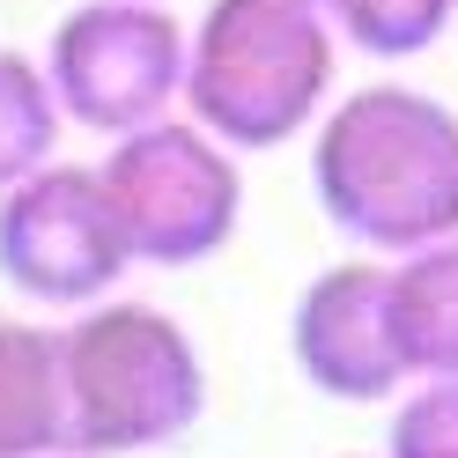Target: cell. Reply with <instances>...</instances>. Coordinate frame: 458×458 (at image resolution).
Masks as SVG:
<instances>
[{
	"label": "cell",
	"instance_id": "cell-5",
	"mask_svg": "<svg viewBox=\"0 0 458 458\" xmlns=\"http://www.w3.org/2000/svg\"><path fill=\"white\" fill-rule=\"evenodd\" d=\"M185 52L192 22H178L163 0H74L45 38V74L67 126L119 140L185 111Z\"/></svg>",
	"mask_w": 458,
	"mask_h": 458
},
{
	"label": "cell",
	"instance_id": "cell-13",
	"mask_svg": "<svg viewBox=\"0 0 458 458\" xmlns=\"http://www.w3.org/2000/svg\"><path fill=\"white\" fill-rule=\"evenodd\" d=\"M45 458H89V451H45Z\"/></svg>",
	"mask_w": 458,
	"mask_h": 458
},
{
	"label": "cell",
	"instance_id": "cell-7",
	"mask_svg": "<svg viewBox=\"0 0 458 458\" xmlns=\"http://www.w3.org/2000/svg\"><path fill=\"white\" fill-rule=\"evenodd\" d=\"M289 362L318 399H340V407H385L407 392L414 369L399 355L392 259L355 251L310 274L289 303Z\"/></svg>",
	"mask_w": 458,
	"mask_h": 458
},
{
	"label": "cell",
	"instance_id": "cell-3",
	"mask_svg": "<svg viewBox=\"0 0 458 458\" xmlns=\"http://www.w3.org/2000/svg\"><path fill=\"white\" fill-rule=\"evenodd\" d=\"M60 385L67 451L89 458L170 451L208 414V355L192 326L133 296H104L60 318Z\"/></svg>",
	"mask_w": 458,
	"mask_h": 458
},
{
	"label": "cell",
	"instance_id": "cell-12",
	"mask_svg": "<svg viewBox=\"0 0 458 458\" xmlns=\"http://www.w3.org/2000/svg\"><path fill=\"white\" fill-rule=\"evenodd\" d=\"M385 458H458V377H414L392 399Z\"/></svg>",
	"mask_w": 458,
	"mask_h": 458
},
{
	"label": "cell",
	"instance_id": "cell-11",
	"mask_svg": "<svg viewBox=\"0 0 458 458\" xmlns=\"http://www.w3.org/2000/svg\"><path fill=\"white\" fill-rule=\"evenodd\" d=\"M326 15L348 52L399 67V60H421V52H437L451 38L458 0H326Z\"/></svg>",
	"mask_w": 458,
	"mask_h": 458
},
{
	"label": "cell",
	"instance_id": "cell-1",
	"mask_svg": "<svg viewBox=\"0 0 458 458\" xmlns=\"http://www.w3.org/2000/svg\"><path fill=\"white\" fill-rule=\"evenodd\" d=\"M310 199L377 259L458 237V111L414 81L333 97L310 126Z\"/></svg>",
	"mask_w": 458,
	"mask_h": 458
},
{
	"label": "cell",
	"instance_id": "cell-14",
	"mask_svg": "<svg viewBox=\"0 0 458 458\" xmlns=\"http://www.w3.org/2000/svg\"><path fill=\"white\" fill-rule=\"evenodd\" d=\"M318 8H326V0H318Z\"/></svg>",
	"mask_w": 458,
	"mask_h": 458
},
{
	"label": "cell",
	"instance_id": "cell-10",
	"mask_svg": "<svg viewBox=\"0 0 458 458\" xmlns=\"http://www.w3.org/2000/svg\"><path fill=\"white\" fill-rule=\"evenodd\" d=\"M60 133H67V111L52 97L45 52L0 45V192L60 156Z\"/></svg>",
	"mask_w": 458,
	"mask_h": 458
},
{
	"label": "cell",
	"instance_id": "cell-4",
	"mask_svg": "<svg viewBox=\"0 0 458 458\" xmlns=\"http://www.w3.org/2000/svg\"><path fill=\"white\" fill-rule=\"evenodd\" d=\"M104 192L140 267L185 274L237 244L244 229V156L192 111L104 140Z\"/></svg>",
	"mask_w": 458,
	"mask_h": 458
},
{
	"label": "cell",
	"instance_id": "cell-6",
	"mask_svg": "<svg viewBox=\"0 0 458 458\" xmlns=\"http://www.w3.org/2000/svg\"><path fill=\"white\" fill-rule=\"evenodd\" d=\"M133 267L140 259H133L119 215H111L97 163L52 156L45 170H30L22 185L0 192V281H8L15 303L67 318V310L119 296Z\"/></svg>",
	"mask_w": 458,
	"mask_h": 458
},
{
	"label": "cell",
	"instance_id": "cell-2",
	"mask_svg": "<svg viewBox=\"0 0 458 458\" xmlns=\"http://www.w3.org/2000/svg\"><path fill=\"white\" fill-rule=\"evenodd\" d=\"M340 52L318 0H208L185 52V111L237 156L310 140L340 97Z\"/></svg>",
	"mask_w": 458,
	"mask_h": 458
},
{
	"label": "cell",
	"instance_id": "cell-9",
	"mask_svg": "<svg viewBox=\"0 0 458 458\" xmlns=\"http://www.w3.org/2000/svg\"><path fill=\"white\" fill-rule=\"evenodd\" d=\"M392 318L414 377H458V237L392 259Z\"/></svg>",
	"mask_w": 458,
	"mask_h": 458
},
{
	"label": "cell",
	"instance_id": "cell-8",
	"mask_svg": "<svg viewBox=\"0 0 458 458\" xmlns=\"http://www.w3.org/2000/svg\"><path fill=\"white\" fill-rule=\"evenodd\" d=\"M67 451L60 318H0V458Z\"/></svg>",
	"mask_w": 458,
	"mask_h": 458
}]
</instances>
